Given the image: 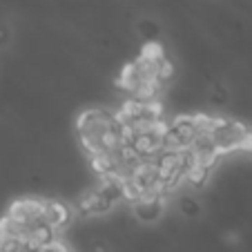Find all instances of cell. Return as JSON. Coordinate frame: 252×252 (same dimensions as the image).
Masks as SVG:
<instances>
[{"instance_id": "1", "label": "cell", "mask_w": 252, "mask_h": 252, "mask_svg": "<svg viewBox=\"0 0 252 252\" xmlns=\"http://www.w3.org/2000/svg\"><path fill=\"white\" fill-rule=\"evenodd\" d=\"M132 210L134 217L138 221L145 223H157L163 217V196L158 194H148V196H138L132 201Z\"/></svg>"}, {"instance_id": "5", "label": "cell", "mask_w": 252, "mask_h": 252, "mask_svg": "<svg viewBox=\"0 0 252 252\" xmlns=\"http://www.w3.org/2000/svg\"><path fill=\"white\" fill-rule=\"evenodd\" d=\"M11 38H14V33H11L9 23H5V20H0V49L7 47V45L11 43Z\"/></svg>"}, {"instance_id": "6", "label": "cell", "mask_w": 252, "mask_h": 252, "mask_svg": "<svg viewBox=\"0 0 252 252\" xmlns=\"http://www.w3.org/2000/svg\"><path fill=\"white\" fill-rule=\"evenodd\" d=\"M250 154H252V148H250Z\"/></svg>"}, {"instance_id": "4", "label": "cell", "mask_w": 252, "mask_h": 252, "mask_svg": "<svg viewBox=\"0 0 252 252\" xmlns=\"http://www.w3.org/2000/svg\"><path fill=\"white\" fill-rule=\"evenodd\" d=\"M138 33H141L145 40H150V43H152L154 38H158L161 27H158L154 20H141V23H138Z\"/></svg>"}, {"instance_id": "3", "label": "cell", "mask_w": 252, "mask_h": 252, "mask_svg": "<svg viewBox=\"0 0 252 252\" xmlns=\"http://www.w3.org/2000/svg\"><path fill=\"white\" fill-rule=\"evenodd\" d=\"M179 212H181V217L194 219V217L201 214V203L196 199H192V196H183V199H179Z\"/></svg>"}, {"instance_id": "2", "label": "cell", "mask_w": 252, "mask_h": 252, "mask_svg": "<svg viewBox=\"0 0 252 252\" xmlns=\"http://www.w3.org/2000/svg\"><path fill=\"white\" fill-rule=\"evenodd\" d=\"M208 98L212 105L223 107V105H228V100H230V90L225 85H221V83H214V85H210V90H208Z\"/></svg>"}]
</instances>
